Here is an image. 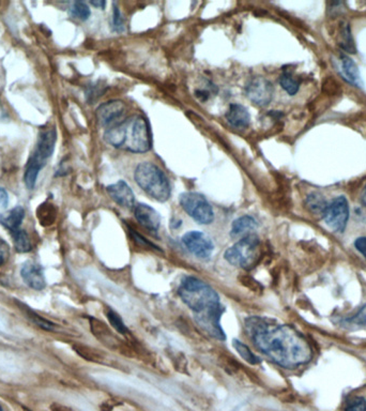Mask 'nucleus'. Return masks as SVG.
I'll return each mask as SVG.
<instances>
[{
  "label": "nucleus",
  "instance_id": "1",
  "mask_svg": "<svg viewBox=\"0 0 366 411\" xmlns=\"http://www.w3.org/2000/svg\"><path fill=\"white\" fill-rule=\"evenodd\" d=\"M245 328L256 348L280 367L297 369L313 358L309 341L291 326L255 316L245 320Z\"/></svg>",
  "mask_w": 366,
  "mask_h": 411
},
{
  "label": "nucleus",
  "instance_id": "2",
  "mask_svg": "<svg viewBox=\"0 0 366 411\" xmlns=\"http://www.w3.org/2000/svg\"><path fill=\"white\" fill-rule=\"evenodd\" d=\"M104 140L117 149L132 154H145L151 148L148 123L142 116L134 115L105 131Z\"/></svg>",
  "mask_w": 366,
  "mask_h": 411
},
{
  "label": "nucleus",
  "instance_id": "3",
  "mask_svg": "<svg viewBox=\"0 0 366 411\" xmlns=\"http://www.w3.org/2000/svg\"><path fill=\"white\" fill-rule=\"evenodd\" d=\"M178 293L182 301L195 315L206 313L222 305L218 293L210 285L194 276H188L182 281Z\"/></svg>",
  "mask_w": 366,
  "mask_h": 411
},
{
  "label": "nucleus",
  "instance_id": "4",
  "mask_svg": "<svg viewBox=\"0 0 366 411\" xmlns=\"http://www.w3.org/2000/svg\"><path fill=\"white\" fill-rule=\"evenodd\" d=\"M57 142V131L54 127L41 130L37 142L36 149L29 158L25 168L24 183L27 189L34 190L41 169L47 165L49 159L53 156Z\"/></svg>",
  "mask_w": 366,
  "mask_h": 411
},
{
  "label": "nucleus",
  "instance_id": "5",
  "mask_svg": "<svg viewBox=\"0 0 366 411\" xmlns=\"http://www.w3.org/2000/svg\"><path fill=\"white\" fill-rule=\"evenodd\" d=\"M134 179L138 187L157 202H164L171 197L169 179L154 163H140L136 167Z\"/></svg>",
  "mask_w": 366,
  "mask_h": 411
},
{
  "label": "nucleus",
  "instance_id": "6",
  "mask_svg": "<svg viewBox=\"0 0 366 411\" xmlns=\"http://www.w3.org/2000/svg\"><path fill=\"white\" fill-rule=\"evenodd\" d=\"M225 259L237 267L250 270L256 267L260 260V240L256 235L240 239L224 254Z\"/></svg>",
  "mask_w": 366,
  "mask_h": 411
},
{
  "label": "nucleus",
  "instance_id": "7",
  "mask_svg": "<svg viewBox=\"0 0 366 411\" xmlns=\"http://www.w3.org/2000/svg\"><path fill=\"white\" fill-rule=\"evenodd\" d=\"M182 209L198 224L208 225L214 221V211L204 195L195 192H185L179 197Z\"/></svg>",
  "mask_w": 366,
  "mask_h": 411
},
{
  "label": "nucleus",
  "instance_id": "8",
  "mask_svg": "<svg viewBox=\"0 0 366 411\" xmlns=\"http://www.w3.org/2000/svg\"><path fill=\"white\" fill-rule=\"evenodd\" d=\"M90 328L94 336L111 350L119 351L120 354L126 356L136 357L133 345L116 336L104 322L96 318H90Z\"/></svg>",
  "mask_w": 366,
  "mask_h": 411
},
{
  "label": "nucleus",
  "instance_id": "9",
  "mask_svg": "<svg viewBox=\"0 0 366 411\" xmlns=\"http://www.w3.org/2000/svg\"><path fill=\"white\" fill-rule=\"evenodd\" d=\"M324 222L332 231L343 233L349 219L348 202L344 196H338L330 202L324 214Z\"/></svg>",
  "mask_w": 366,
  "mask_h": 411
},
{
  "label": "nucleus",
  "instance_id": "10",
  "mask_svg": "<svg viewBox=\"0 0 366 411\" xmlns=\"http://www.w3.org/2000/svg\"><path fill=\"white\" fill-rule=\"evenodd\" d=\"M182 243L193 255L200 259H209L212 255L214 245L210 237L202 231H189L182 237Z\"/></svg>",
  "mask_w": 366,
  "mask_h": 411
},
{
  "label": "nucleus",
  "instance_id": "11",
  "mask_svg": "<svg viewBox=\"0 0 366 411\" xmlns=\"http://www.w3.org/2000/svg\"><path fill=\"white\" fill-rule=\"evenodd\" d=\"M274 94L272 84L264 78H254L245 87V94L257 106H267Z\"/></svg>",
  "mask_w": 366,
  "mask_h": 411
},
{
  "label": "nucleus",
  "instance_id": "12",
  "mask_svg": "<svg viewBox=\"0 0 366 411\" xmlns=\"http://www.w3.org/2000/svg\"><path fill=\"white\" fill-rule=\"evenodd\" d=\"M125 103L120 100L109 101L97 109V119L102 127L111 128L121 123L120 119L125 114Z\"/></svg>",
  "mask_w": 366,
  "mask_h": 411
},
{
  "label": "nucleus",
  "instance_id": "13",
  "mask_svg": "<svg viewBox=\"0 0 366 411\" xmlns=\"http://www.w3.org/2000/svg\"><path fill=\"white\" fill-rule=\"evenodd\" d=\"M20 276H22L23 281L30 288L42 290L47 286L43 268L36 262H25L22 269H20Z\"/></svg>",
  "mask_w": 366,
  "mask_h": 411
},
{
  "label": "nucleus",
  "instance_id": "14",
  "mask_svg": "<svg viewBox=\"0 0 366 411\" xmlns=\"http://www.w3.org/2000/svg\"><path fill=\"white\" fill-rule=\"evenodd\" d=\"M107 193L114 202L123 208H133L135 204V196L133 191L126 181L120 180L106 188Z\"/></svg>",
  "mask_w": 366,
  "mask_h": 411
},
{
  "label": "nucleus",
  "instance_id": "15",
  "mask_svg": "<svg viewBox=\"0 0 366 411\" xmlns=\"http://www.w3.org/2000/svg\"><path fill=\"white\" fill-rule=\"evenodd\" d=\"M138 222L150 231H158L161 225V216L158 211L146 204H140L134 209Z\"/></svg>",
  "mask_w": 366,
  "mask_h": 411
},
{
  "label": "nucleus",
  "instance_id": "16",
  "mask_svg": "<svg viewBox=\"0 0 366 411\" xmlns=\"http://www.w3.org/2000/svg\"><path fill=\"white\" fill-rule=\"evenodd\" d=\"M226 121L233 129H247L251 123V116L247 107L241 104H231L227 111Z\"/></svg>",
  "mask_w": 366,
  "mask_h": 411
},
{
  "label": "nucleus",
  "instance_id": "17",
  "mask_svg": "<svg viewBox=\"0 0 366 411\" xmlns=\"http://www.w3.org/2000/svg\"><path fill=\"white\" fill-rule=\"evenodd\" d=\"M258 224L255 219L251 216H243L233 221L231 225V236L233 238H244V237L252 235L254 231L257 228Z\"/></svg>",
  "mask_w": 366,
  "mask_h": 411
},
{
  "label": "nucleus",
  "instance_id": "18",
  "mask_svg": "<svg viewBox=\"0 0 366 411\" xmlns=\"http://www.w3.org/2000/svg\"><path fill=\"white\" fill-rule=\"evenodd\" d=\"M24 218V208L18 206L5 214H0V224L12 233L20 229V225H22Z\"/></svg>",
  "mask_w": 366,
  "mask_h": 411
},
{
  "label": "nucleus",
  "instance_id": "19",
  "mask_svg": "<svg viewBox=\"0 0 366 411\" xmlns=\"http://www.w3.org/2000/svg\"><path fill=\"white\" fill-rule=\"evenodd\" d=\"M341 68H342L341 74H343V76H344L343 78L345 80L350 82V84L355 85L357 87L361 85V76H360L359 69H358L357 65L351 58H349L348 56H341Z\"/></svg>",
  "mask_w": 366,
  "mask_h": 411
},
{
  "label": "nucleus",
  "instance_id": "20",
  "mask_svg": "<svg viewBox=\"0 0 366 411\" xmlns=\"http://www.w3.org/2000/svg\"><path fill=\"white\" fill-rule=\"evenodd\" d=\"M328 204L324 196L320 193H317V192L310 194V195H307V200H305V206H307V210L311 214H313L314 216H324Z\"/></svg>",
  "mask_w": 366,
  "mask_h": 411
},
{
  "label": "nucleus",
  "instance_id": "21",
  "mask_svg": "<svg viewBox=\"0 0 366 411\" xmlns=\"http://www.w3.org/2000/svg\"><path fill=\"white\" fill-rule=\"evenodd\" d=\"M76 352L83 358L86 359L87 361L91 362L102 363L106 364L107 357L103 354L102 351L97 350L92 347L84 346V345H75L74 346Z\"/></svg>",
  "mask_w": 366,
  "mask_h": 411
},
{
  "label": "nucleus",
  "instance_id": "22",
  "mask_svg": "<svg viewBox=\"0 0 366 411\" xmlns=\"http://www.w3.org/2000/svg\"><path fill=\"white\" fill-rule=\"evenodd\" d=\"M105 314H106L107 319H109L111 327H113L118 333L122 334V336H125L126 340H127L128 342L134 340L133 336H132L131 332L128 329L125 322H123V320L121 319V317H120L115 311H113L111 309H107L106 311H105Z\"/></svg>",
  "mask_w": 366,
  "mask_h": 411
},
{
  "label": "nucleus",
  "instance_id": "23",
  "mask_svg": "<svg viewBox=\"0 0 366 411\" xmlns=\"http://www.w3.org/2000/svg\"><path fill=\"white\" fill-rule=\"evenodd\" d=\"M338 45L347 53H355V43H353V37H351V29L347 22L341 23Z\"/></svg>",
  "mask_w": 366,
  "mask_h": 411
},
{
  "label": "nucleus",
  "instance_id": "24",
  "mask_svg": "<svg viewBox=\"0 0 366 411\" xmlns=\"http://www.w3.org/2000/svg\"><path fill=\"white\" fill-rule=\"evenodd\" d=\"M11 235L16 251L20 252V253H27V252L32 251V240H30V237L26 231L18 229V231L12 233Z\"/></svg>",
  "mask_w": 366,
  "mask_h": 411
},
{
  "label": "nucleus",
  "instance_id": "25",
  "mask_svg": "<svg viewBox=\"0 0 366 411\" xmlns=\"http://www.w3.org/2000/svg\"><path fill=\"white\" fill-rule=\"evenodd\" d=\"M37 214H38V219L40 221L41 225H43V226H49V225L55 222L57 211H56L53 204H49V202H44V204H40Z\"/></svg>",
  "mask_w": 366,
  "mask_h": 411
},
{
  "label": "nucleus",
  "instance_id": "26",
  "mask_svg": "<svg viewBox=\"0 0 366 411\" xmlns=\"http://www.w3.org/2000/svg\"><path fill=\"white\" fill-rule=\"evenodd\" d=\"M233 348L237 350L238 354L240 355V357H241V358L243 359L245 362H248L251 365L260 364V359L255 356V354L252 352L251 349L249 348L248 345L240 342L239 340H233Z\"/></svg>",
  "mask_w": 366,
  "mask_h": 411
},
{
  "label": "nucleus",
  "instance_id": "27",
  "mask_svg": "<svg viewBox=\"0 0 366 411\" xmlns=\"http://www.w3.org/2000/svg\"><path fill=\"white\" fill-rule=\"evenodd\" d=\"M280 85L283 90L289 94V96H295L299 92L300 82L297 78H293L291 73H284L281 75Z\"/></svg>",
  "mask_w": 366,
  "mask_h": 411
},
{
  "label": "nucleus",
  "instance_id": "28",
  "mask_svg": "<svg viewBox=\"0 0 366 411\" xmlns=\"http://www.w3.org/2000/svg\"><path fill=\"white\" fill-rule=\"evenodd\" d=\"M70 14L74 18H78L80 20H87L90 16V9L88 5L83 1H75L70 8Z\"/></svg>",
  "mask_w": 366,
  "mask_h": 411
},
{
  "label": "nucleus",
  "instance_id": "29",
  "mask_svg": "<svg viewBox=\"0 0 366 411\" xmlns=\"http://www.w3.org/2000/svg\"><path fill=\"white\" fill-rule=\"evenodd\" d=\"M219 361H220L221 367H222L225 371L228 372L229 374L235 375V374H238L239 372L242 371L241 365L236 361V359L231 358L228 355H221V356L219 357Z\"/></svg>",
  "mask_w": 366,
  "mask_h": 411
},
{
  "label": "nucleus",
  "instance_id": "30",
  "mask_svg": "<svg viewBox=\"0 0 366 411\" xmlns=\"http://www.w3.org/2000/svg\"><path fill=\"white\" fill-rule=\"evenodd\" d=\"M240 283H241L243 286L247 287L250 290L253 291L255 293H262V286L260 285V282L255 280V278H252V276H247V274H241L239 276Z\"/></svg>",
  "mask_w": 366,
  "mask_h": 411
},
{
  "label": "nucleus",
  "instance_id": "31",
  "mask_svg": "<svg viewBox=\"0 0 366 411\" xmlns=\"http://www.w3.org/2000/svg\"><path fill=\"white\" fill-rule=\"evenodd\" d=\"M345 322L347 325L355 326V327H366V305L361 307L355 316L345 320Z\"/></svg>",
  "mask_w": 366,
  "mask_h": 411
},
{
  "label": "nucleus",
  "instance_id": "32",
  "mask_svg": "<svg viewBox=\"0 0 366 411\" xmlns=\"http://www.w3.org/2000/svg\"><path fill=\"white\" fill-rule=\"evenodd\" d=\"M113 28L114 32H125V20L122 18L121 12H120L119 8L117 6L114 5L113 10Z\"/></svg>",
  "mask_w": 366,
  "mask_h": 411
},
{
  "label": "nucleus",
  "instance_id": "33",
  "mask_svg": "<svg viewBox=\"0 0 366 411\" xmlns=\"http://www.w3.org/2000/svg\"><path fill=\"white\" fill-rule=\"evenodd\" d=\"M345 411H366V400L363 398H355L351 400L346 406Z\"/></svg>",
  "mask_w": 366,
  "mask_h": 411
},
{
  "label": "nucleus",
  "instance_id": "34",
  "mask_svg": "<svg viewBox=\"0 0 366 411\" xmlns=\"http://www.w3.org/2000/svg\"><path fill=\"white\" fill-rule=\"evenodd\" d=\"M9 245L0 238V266H3L9 258Z\"/></svg>",
  "mask_w": 366,
  "mask_h": 411
},
{
  "label": "nucleus",
  "instance_id": "35",
  "mask_svg": "<svg viewBox=\"0 0 366 411\" xmlns=\"http://www.w3.org/2000/svg\"><path fill=\"white\" fill-rule=\"evenodd\" d=\"M132 235H133L134 240L138 243L140 245H142V247H154V250H157L156 245H152V243H149L147 239H145L142 235L140 233H135V231H132Z\"/></svg>",
  "mask_w": 366,
  "mask_h": 411
},
{
  "label": "nucleus",
  "instance_id": "36",
  "mask_svg": "<svg viewBox=\"0 0 366 411\" xmlns=\"http://www.w3.org/2000/svg\"><path fill=\"white\" fill-rule=\"evenodd\" d=\"M8 204H9V195L5 189L0 188V211L7 208Z\"/></svg>",
  "mask_w": 366,
  "mask_h": 411
},
{
  "label": "nucleus",
  "instance_id": "37",
  "mask_svg": "<svg viewBox=\"0 0 366 411\" xmlns=\"http://www.w3.org/2000/svg\"><path fill=\"white\" fill-rule=\"evenodd\" d=\"M355 247H357L358 251H359L366 259V237L358 238L357 240H355Z\"/></svg>",
  "mask_w": 366,
  "mask_h": 411
},
{
  "label": "nucleus",
  "instance_id": "38",
  "mask_svg": "<svg viewBox=\"0 0 366 411\" xmlns=\"http://www.w3.org/2000/svg\"><path fill=\"white\" fill-rule=\"evenodd\" d=\"M51 411H73L72 409L68 408V407L63 406V405L54 404L51 407Z\"/></svg>",
  "mask_w": 366,
  "mask_h": 411
},
{
  "label": "nucleus",
  "instance_id": "39",
  "mask_svg": "<svg viewBox=\"0 0 366 411\" xmlns=\"http://www.w3.org/2000/svg\"><path fill=\"white\" fill-rule=\"evenodd\" d=\"M91 5L94 6V7L99 8V9H104L105 6H106V3L105 1H91Z\"/></svg>",
  "mask_w": 366,
  "mask_h": 411
},
{
  "label": "nucleus",
  "instance_id": "40",
  "mask_svg": "<svg viewBox=\"0 0 366 411\" xmlns=\"http://www.w3.org/2000/svg\"><path fill=\"white\" fill-rule=\"evenodd\" d=\"M361 202H362V204H363L364 207H365V209H366V185H365V187H364L363 191H362Z\"/></svg>",
  "mask_w": 366,
  "mask_h": 411
},
{
  "label": "nucleus",
  "instance_id": "41",
  "mask_svg": "<svg viewBox=\"0 0 366 411\" xmlns=\"http://www.w3.org/2000/svg\"><path fill=\"white\" fill-rule=\"evenodd\" d=\"M0 411H3V408H1V407H0Z\"/></svg>",
  "mask_w": 366,
  "mask_h": 411
}]
</instances>
